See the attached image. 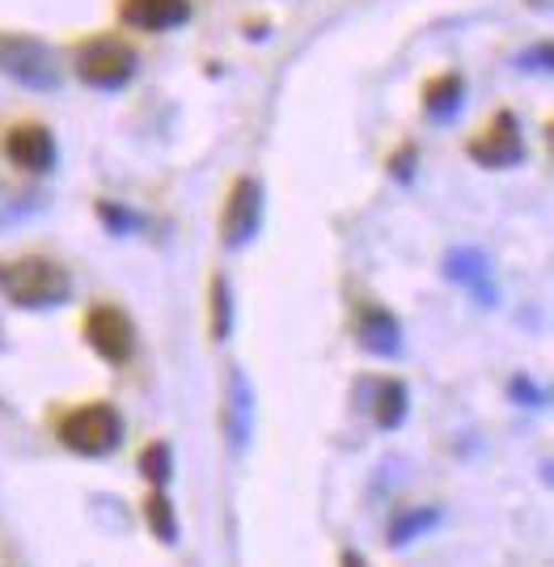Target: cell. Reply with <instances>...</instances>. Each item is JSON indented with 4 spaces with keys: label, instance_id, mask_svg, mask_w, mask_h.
<instances>
[{
    "label": "cell",
    "instance_id": "obj_1",
    "mask_svg": "<svg viewBox=\"0 0 554 567\" xmlns=\"http://www.w3.org/2000/svg\"><path fill=\"white\" fill-rule=\"evenodd\" d=\"M0 297L22 309H55L73 297V280L60 262L30 255V259L0 262Z\"/></svg>",
    "mask_w": 554,
    "mask_h": 567
},
{
    "label": "cell",
    "instance_id": "obj_2",
    "mask_svg": "<svg viewBox=\"0 0 554 567\" xmlns=\"http://www.w3.org/2000/svg\"><path fill=\"white\" fill-rule=\"evenodd\" d=\"M60 441L81 457H106L119 450L123 420L111 402H85L60 420Z\"/></svg>",
    "mask_w": 554,
    "mask_h": 567
},
{
    "label": "cell",
    "instance_id": "obj_3",
    "mask_svg": "<svg viewBox=\"0 0 554 567\" xmlns=\"http://www.w3.org/2000/svg\"><path fill=\"white\" fill-rule=\"evenodd\" d=\"M76 76L94 90H123L136 76V51L119 39H94L76 51Z\"/></svg>",
    "mask_w": 554,
    "mask_h": 567
},
{
    "label": "cell",
    "instance_id": "obj_4",
    "mask_svg": "<svg viewBox=\"0 0 554 567\" xmlns=\"http://www.w3.org/2000/svg\"><path fill=\"white\" fill-rule=\"evenodd\" d=\"M85 339L102 360L111 364H127L136 352V327L119 306H94L85 318Z\"/></svg>",
    "mask_w": 554,
    "mask_h": 567
},
{
    "label": "cell",
    "instance_id": "obj_5",
    "mask_svg": "<svg viewBox=\"0 0 554 567\" xmlns=\"http://www.w3.org/2000/svg\"><path fill=\"white\" fill-rule=\"evenodd\" d=\"M0 69L13 81H22L30 90H55L60 72H55V55L34 39H9L0 43Z\"/></svg>",
    "mask_w": 554,
    "mask_h": 567
},
{
    "label": "cell",
    "instance_id": "obj_6",
    "mask_svg": "<svg viewBox=\"0 0 554 567\" xmlns=\"http://www.w3.org/2000/svg\"><path fill=\"white\" fill-rule=\"evenodd\" d=\"M263 225V187L254 178H238L229 190V204H224V246L241 250L259 237Z\"/></svg>",
    "mask_w": 554,
    "mask_h": 567
},
{
    "label": "cell",
    "instance_id": "obj_7",
    "mask_svg": "<svg viewBox=\"0 0 554 567\" xmlns=\"http://www.w3.org/2000/svg\"><path fill=\"white\" fill-rule=\"evenodd\" d=\"M4 153L25 174H48L55 166V136H51L43 123H18L4 136Z\"/></svg>",
    "mask_w": 554,
    "mask_h": 567
},
{
    "label": "cell",
    "instance_id": "obj_8",
    "mask_svg": "<svg viewBox=\"0 0 554 567\" xmlns=\"http://www.w3.org/2000/svg\"><path fill=\"white\" fill-rule=\"evenodd\" d=\"M470 157L487 169H508L516 166L521 157H525V141H521V132H516V118L512 115H500L487 132H482L479 141L470 144Z\"/></svg>",
    "mask_w": 554,
    "mask_h": 567
},
{
    "label": "cell",
    "instance_id": "obj_9",
    "mask_svg": "<svg viewBox=\"0 0 554 567\" xmlns=\"http://www.w3.org/2000/svg\"><path fill=\"white\" fill-rule=\"evenodd\" d=\"M123 22L132 30L161 34V30H178L191 22V4L187 0H123Z\"/></svg>",
    "mask_w": 554,
    "mask_h": 567
},
{
    "label": "cell",
    "instance_id": "obj_10",
    "mask_svg": "<svg viewBox=\"0 0 554 567\" xmlns=\"http://www.w3.org/2000/svg\"><path fill=\"white\" fill-rule=\"evenodd\" d=\"M449 276L458 284H466L474 297H479L482 306H491L495 301V288H491V267L482 259V250H470V246H461L449 255Z\"/></svg>",
    "mask_w": 554,
    "mask_h": 567
},
{
    "label": "cell",
    "instance_id": "obj_11",
    "mask_svg": "<svg viewBox=\"0 0 554 567\" xmlns=\"http://www.w3.org/2000/svg\"><path fill=\"white\" fill-rule=\"evenodd\" d=\"M360 339H364V348H368V352H377V355L403 352V331H398V322L389 318L386 309H377V306L360 309Z\"/></svg>",
    "mask_w": 554,
    "mask_h": 567
},
{
    "label": "cell",
    "instance_id": "obj_12",
    "mask_svg": "<svg viewBox=\"0 0 554 567\" xmlns=\"http://www.w3.org/2000/svg\"><path fill=\"white\" fill-rule=\"evenodd\" d=\"M461 94H466L461 76L458 72H445V76H436L432 85H428L424 106H428V115H432L436 123H445V118H453L461 111Z\"/></svg>",
    "mask_w": 554,
    "mask_h": 567
},
{
    "label": "cell",
    "instance_id": "obj_13",
    "mask_svg": "<svg viewBox=\"0 0 554 567\" xmlns=\"http://www.w3.org/2000/svg\"><path fill=\"white\" fill-rule=\"evenodd\" d=\"M377 424L386 427V432H394V427H403V420H407V406H410V399H407V385L403 381H381L377 385Z\"/></svg>",
    "mask_w": 554,
    "mask_h": 567
},
{
    "label": "cell",
    "instance_id": "obj_14",
    "mask_svg": "<svg viewBox=\"0 0 554 567\" xmlns=\"http://www.w3.org/2000/svg\"><path fill=\"white\" fill-rule=\"evenodd\" d=\"M436 525H440V513H436V508H403L398 517L389 520V543L407 546V543H415L419 534L436 529Z\"/></svg>",
    "mask_w": 554,
    "mask_h": 567
},
{
    "label": "cell",
    "instance_id": "obj_15",
    "mask_svg": "<svg viewBox=\"0 0 554 567\" xmlns=\"http://www.w3.org/2000/svg\"><path fill=\"white\" fill-rule=\"evenodd\" d=\"M250 406H254V394L241 373L229 378V436L233 445H245V432H250Z\"/></svg>",
    "mask_w": 554,
    "mask_h": 567
},
{
    "label": "cell",
    "instance_id": "obj_16",
    "mask_svg": "<svg viewBox=\"0 0 554 567\" xmlns=\"http://www.w3.org/2000/svg\"><path fill=\"white\" fill-rule=\"evenodd\" d=\"M145 520L153 529V538H161L166 546L178 543V517H174V504L166 499V492H153L145 504Z\"/></svg>",
    "mask_w": 554,
    "mask_h": 567
},
{
    "label": "cell",
    "instance_id": "obj_17",
    "mask_svg": "<svg viewBox=\"0 0 554 567\" xmlns=\"http://www.w3.org/2000/svg\"><path fill=\"white\" fill-rule=\"evenodd\" d=\"M140 474H145L148 483L161 492L169 483V474H174V453H169L166 441H153L145 453H140Z\"/></svg>",
    "mask_w": 554,
    "mask_h": 567
},
{
    "label": "cell",
    "instance_id": "obj_18",
    "mask_svg": "<svg viewBox=\"0 0 554 567\" xmlns=\"http://www.w3.org/2000/svg\"><path fill=\"white\" fill-rule=\"evenodd\" d=\"M229 331H233V306H229V284L212 280V339H229Z\"/></svg>",
    "mask_w": 554,
    "mask_h": 567
},
{
    "label": "cell",
    "instance_id": "obj_19",
    "mask_svg": "<svg viewBox=\"0 0 554 567\" xmlns=\"http://www.w3.org/2000/svg\"><path fill=\"white\" fill-rule=\"evenodd\" d=\"M97 216H102V225H106L111 234H127V229H140V225H145V220H140L136 213H127V208H115V204H106V199L97 204Z\"/></svg>",
    "mask_w": 554,
    "mask_h": 567
},
{
    "label": "cell",
    "instance_id": "obj_20",
    "mask_svg": "<svg viewBox=\"0 0 554 567\" xmlns=\"http://www.w3.org/2000/svg\"><path fill=\"white\" fill-rule=\"evenodd\" d=\"M512 399H521V402H537V406H546V394L533 385V381H512Z\"/></svg>",
    "mask_w": 554,
    "mask_h": 567
},
{
    "label": "cell",
    "instance_id": "obj_21",
    "mask_svg": "<svg viewBox=\"0 0 554 567\" xmlns=\"http://www.w3.org/2000/svg\"><path fill=\"white\" fill-rule=\"evenodd\" d=\"M343 567H368L364 564V555H356V550H343V559H338Z\"/></svg>",
    "mask_w": 554,
    "mask_h": 567
}]
</instances>
